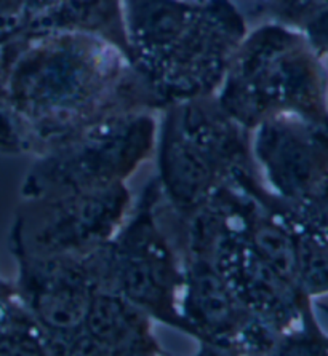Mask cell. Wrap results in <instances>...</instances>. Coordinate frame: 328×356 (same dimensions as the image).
Returning <instances> with one entry per match:
<instances>
[{"label":"cell","mask_w":328,"mask_h":356,"mask_svg":"<svg viewBox=\"0 0 328 356\" xmlns=\"http://www.w3.org/2000/svg\"><path fill=\"white\" fill-rule=\"evenodd\" d=\"M164 109L119 48L85 34H24L0 59V152L40 157L85 129Z\"/></svg>","instance_id":"6da1fadb"},{"label":"cell","mask_w":328,"mask_h":356,"mask_svg":"<svg viewBox=\"0 0 328 356\" xmlns=\"http://www.w3.org/2000/svg\"><path fill=\"white\" fill-rule=\"evenodd\" d=\"M130 63L162 101L218 93L247 35L233 0H123Z\"/></svg>","instance_id":"7a4b0ae2"},{"label":"cell","mask_w":328,"mask_h":356,"mask_svg":"<svg viewBox=\"0 0 328 356\" xmlns=\"http://www.w3.org/2000/svg\"><path fill=\"white\" fill-rule=\"evenodd\" d=\"M324 61L298 29L265 21L247 32L217 99L250 131L282 114L328 123V71Z\"/></svg>","instance_id":"3957f363"},{"label":"cell","mask_w":328,"mask_h":356,"mask_svg":"<svg viewBox=\"0 0 328 356\" xmlns=\"http://www.w3.org/2000/svg\"><path fill=\"white\" fill-rule=\"evenodd\" d=\"M160 114L155 177L180 216H191L235 175L256 166L251 131L223 109L217 95L171 102Z\"/></svg>","instance_id":"277c9868"},{"label":"cell","mask_w":328,"mask_h":356,"mask_svg":"<svg viewBox=\"0 0 328 356\" xmlns=\"http://www.w3.org/2000/svg\"><path fill=\"white\" fill-rule=\"evenodd\" d=\"M157 177L148 181L125 222L112 238L88 252L100 289L114 291L154 321L187 336L181 316L182 264L159 218Z\"/></svg>","instance_id":"5b68a950"},{"label":"cell","mask_w":328,"mask_h":356,"mask_svg":"<svg viewBox=\"0 0 328 356\" xmlns=\"http://www.w3.org/2000/svg\"><path fill=\"white\" fill-rule=\"evenodd\" d=\"M154 111L128 112L36 157L21 186V197L39 198L122 184L155 152Z\"/></svg>","instance_id":"8992f818"},{"label":"cell","mask_w":328,"mask_h":356,"mask_svg":"<svg viewBox=\"0 0 328 356\" xmlns=\"http://www.w3.org/2000/svg\"><path fill=\"white\" fill-rule=\"evenodd\" d=\"M132 207L125 182L23 198L10 227V251L13 257L87 254L117 234Z\"/></svg>","instance_id":"52a82bcc"},{"label":"cell","mask_w":328,"mask_h":356,"mask_svg":"<svg viewBox=\"0 0 328 356\" xmlns=\"http://www.w3.org/2000/svg\"><path fill=\"white\" fill-rule=\"evenodd\" d=\"M181 316L201 355H276L281 337L251 314L205 257L182 254Z\"/></svg>","instance_id":"ba28073f"},{"label":"cell","mask_w":328,"mask_h":356,"mask_svg":"<svg viewBox=\"0 0 328 356\" xmlns=\"http://www.w3.org/2000/svg\"><path fill=\"white\" fill-rule=\"evenodd\" d=\"M15 261L16 291L47 332L53 356H71L91 298L100 289L88 252Z\"/></svg>","instance_id":"9c48e42d"},{"label":"cell","mask_w":328,"mask_h":356,"mask_svg":"<svg viewBox=\"0 0 328 356\" xmlns=\"http://www.w3.org/2000/svg\"><path fill=\"white\" fill-rule=\"evenodd\" d=\"M251 155L274 195L298 202L328 175V123L282 114L251 131Z\"/></svg>","instance_id":"30bf717a"},{"label":"cell","mask_w":328,"mask_h":356,"mask_svg":"<svg viewBox=\"0 0 328 356\" xmlns=\"http://www.w3.org/2000/svg\"><path fill=\"white\" fill-rule=\"evenodd\" d=\"M146 312L114 291L98 289L91 298L71 356L166 355Z\"/></svg>","instance_id":"8fae6325"},{"label":"cell","mask_w":328,"mask_h":356,"mask_svg":"<svg viewBox=\"0 0 328 356\" xmlns=\"http://www.w3.org/2000/svg\"><path fill=\"white\" fill-rule=\"evenodd\" d=\"M24 7L28 35H93L130 59L123 0H24Z\"/></svg>","instance_id":"7c38bea8"},{"label":"cell","mask_w":328,"mask_h":356,"mask_svg":"<svg viewBox=\"0 0 328 356\" xmlns=\"http://www.w3.org/2000/svg\"><path fill=\"white\" fill-rule=\"evenodd\" d=\"M53 356L44 327L10 282L0 294V356Z\"/></svg>","instance_id":"4fadbf2b"},{"label":"cell","mask_w":328,"mask_h":356,"mask_svg":"<svg viewBox=\"0 0 328 356\" xmlns=\"http://www.w3.org/2000/svg\"><path fill=\"white\" fill-rule=\"evenodd\" d=\"M272 200L297 230L301 288L311 299L328 296V240L295 218L282 198L272 193Z\"/></svg>","instance_id":"5bb4252c"},{"label":"cell","mask_w":328,"mask_h":356,"mask_svg":"<svg viewBox=\"0 0 328 356\" xmlns=\"http://www.w3.org/2000/svg\"><path fill=\"white\" fill-rule=\"evenodd\" d=\"M328 7V0H258L255 12L266 21L299 29L306 19Z\"/></svg>","instance_id":"9a60e30c"},{"label":"cell","mask_w":328,"mask_h":356,"mask_svg":"<svg viewBox=\"0 0 328 356\" xmlns=\"http://www.w3.org/2000/svg\"><path fill=\"white\" fill-rule=\"evenodd\" d=\"M283 203L295 218L328 240V175L306 197L298 202L283 200Z\"/></svg>","instance_id":"2e32d148"},{"label":"cell","mask_w":328,"mask_h":356,"mask_svg":"<svg viewBox=\"0 0 328 356\" xmlns=\"http://www.w3.org/2000/svg\"><path fill=\"white\" fill-rule=\"evenodd\" d=\"M26 34L24 0H0V59Z\"/></svg>","instance_id":"e0dca14e"},{"label":"cell","mask_w":328,"mask_h":356,"mask_svg":"<svg viewBox=\"0 0 328 356\" xmlns=\"http://www.w3.org/2000/svg\"><path fill=\"white\" fill-rule=\"evenodd\" d=\"M322 59L328 58V7L319 10L298 29Z\"/></svg>","instance_id":"ac0fdd59"},{"label":"cell","mask_w":328,"mask_h":356,"mask_svg":"<svg viewBox=\"0 0 328 356\" xmlns=\"http://www.w3.org/2000/svg\"><path fill=\"white\" fill-rule=\"evenodd\" d=\"M8 284H10V282H7V280H2V278H0V294H2L3 291L7 289V286H8Z\"/></svg>","instance_id":"d6986e66"}]
</instances>
